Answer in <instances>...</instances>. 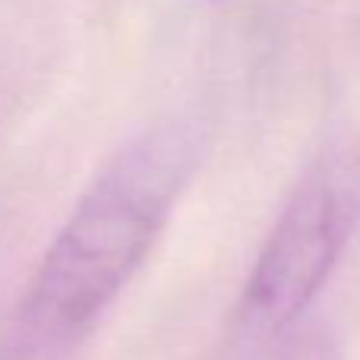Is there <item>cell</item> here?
Returning a JSON list of instances; mask_svg holds the SVG:
<instances>
[{"mask_svg":"<svg viewBox=\"0 0 360 360\" xmlns=\"http://www.w3.org/2000/svg\"><path fill=\"white\" fill-rule=\"evenodd\" d=\"M354 205L332 177L300 186L272 224L240 297V319L250 329L275 332L291 326L326 288L345 253Z\"/></svg>","mask_w":360,"mask_h":360,"instance_id":"2","label":"cell"},{"mask_svg":"<svg viewBox=\"0 0 360 360\" xmlns=\"http://www.w3.org/2000/svg\"><path fill=\"white\" fill-rule=\"evenodd\" d=\"M278 360H335V348L323 335H307L300 342H294Z\"/></svg>","mask_w":360,"mask_h":360,"instance_id":"3","label":"cell"},{"mask_svg":"<svg viewBox=\"0 0 360 360\" xmlns=\"http://www.w3.org/2000/svg\"><path fill=\"white\" fill-rule=\"evenodd\" d=\"M186 177V146L155 130L105 165L44 250L22 300L32 335L70 338L120 297L155 250Z\"/></svg>","mask_w":360,"mask_h":360,"instance_id":"1","label":"cell"}]
</instances>
